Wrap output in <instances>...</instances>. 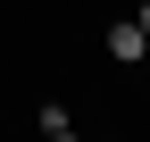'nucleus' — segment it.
<instances>
[{
  "label": "nucleus",
  "mask_w": 150,
  "mask_h": 142,
  "mask_svg": "<svg viewBox=\"0 0 150 142\" xmlns=\"http://www.w3.org/2000/svg\"><path fill=\"white\" fill-rule=\"evenodd\" d=\"M142 50H150L142 25H117V33H108V59H142Z\"/></svg>",
  "instance_id": "nucleus-1"
},
{
  "label": "nucleus",
  "mask_w": 150,
  "mask_h": 142,
  "mask_svg": "<svg viewBox=\"0 0 150 142\" xmlns=\"http://www.w3.org/2000/svg\"><path fill=\"white\" fill-rule=\"evenodd\" d=\"M134 25H142V33H150V0H142V17H134Z\"/></svg>",
  "instance_id": "nucleus-2"
},
{
  "label": "nucleus",
  "mask_w": 150,
  "mask_h": 142,
  "mask_svg": "<svg viewBox=\"0 0 150 142\" xmlns=\"http://www.w3.org/2000/svg\"><path fill=\"white\" fill-rule=\"evenodd\" d=\"M50 142H75V134H67V126H59V134H50Z\"/></svg>",
  "instance_id": "nucleus-3"
}]
</instances>
